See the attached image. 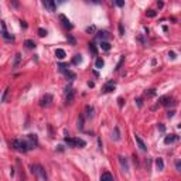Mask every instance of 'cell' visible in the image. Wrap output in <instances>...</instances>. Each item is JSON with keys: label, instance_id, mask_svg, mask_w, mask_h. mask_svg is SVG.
I'll list each match as a JSON object with an SVG mask.
<instances>
[{"label": "cell", "instance_id": "obj_21", "mask_svg": "<svg viewBox=\"0 0 181 181\" xmlns=\"http://www.w3.org/2000/svg\"><path fill=\"white\" fill-rule=\"evenodd\" d=\"M85 116L86 118H92L93 116V107L92 106H85Z\"/></svg>", "mask_w": 181, "mask_h": 181}, {"label": "cell", "instance_id": "obj_38", "mask_svg": "<svg viewBox=\"0 0 181 181\" xmlns=\"http://www.w3.org/2000/svg\"><path fill=\"white\" fill-rule=\"evenodd\" d=\"M86 31H88V33H91V31H95V27H88V28H86Z\"/></svg>", "mask_w": 181, "mask_h": 181}, {"label": "cell", "instance_id": "obj_6", "mask_svg": "<svg viewBox=\"0 0 181 181\" xmlns=\"http://www.w3.org/2000/svg\"><path fill=\"white\" fill-rule=\"evenodd\" d=\"M115 88H116V82H115V81H109V82H106V84L104 85L102 92H104V93H109V92H112Z\"/></svg>", "mask_w": 181, "mask_h": 181}, {"label": "cell", "instance_id": "obj_41", "mask_svg": "<svg viewBox=\"0 0 181 181\" xmlns=\"http://www.w3.org/2000/svg\"><path fill=\"white\" fill-rule=\"evenodd\" d=\"M136 102H137V105H139V106H141V99H137Z\"/></svg>", "mask_w": 181, "mask_h": 181}, {"label": "cell", "instance_id": "obj_5", "mask_svg": "<svg viewBox=\"0 0 181 181\" xmlns=\"http://www.w3.org/2000/svg\"><path fill=\"white\" fill-rule=\"evenodd\" d=\"M118 160H119V164H120V167H122V170L125 171V173H129V163H127V159H126V157H123V156H119Z\"/></svg>", "mask_w": 181, "mask_h": 181}, {"label": "cell", "instance_id": "obj_1", "mask_svg": "<svg viewBox=\"0 0 181 181\" xmlns=\"http://www.w3.org/2000/svg\"><path fill=\"white\" fill-rule=\"evenodd\" d=\"M64 141L70 146V147H85L86 141L84 139H79V137H65Z\"/></svg>", "mask_w": 181, "mask_h": 181}, {"label": "cell", "instance_id": "obj_28", "mask_svg": "<svg viewBox=\"0 0 181 181\" xmlns=\"http://www.w3.org/2000/svg\"><path fill=\"white\" fill-rule=\"evenodd\" d=\"M78 127H79V129H84V116H81V118L78 119Z\"/></svg>", "mask_w": 181, "mask_h": 181}, {"label": "cell", "instance_id": "obj_10", "mask_svg": "<svg viewBox=\"0 0 181 181\" xmlns=\"http://www.w3.org/2000/svg\"><path fill=\"white\" fill-rule=\"evenodd\" d=\"M44 7L47 9L48 11H55V7H57V4L54 3V2H52V0H45L44 3Z\"/></svg>", "mask_w": 181, "mask_h": 181}, {"label": "cell", "instance_id": "obj_31", "mask_svg": "<svg viewBox=\"0 0 181 181\" xmlns=\"http://www.w3.org/2000/svg\"><path fill=\"white\" fill-rule=\"evenodd\" d=\"M153 95H156L154 89H149V92H146V96H153Z\"/></svg>", "mask_w": 181, "mask_h": 181}, {"label": "cell", "instance_id": "obj_30", "mask_svg": "<svg viewBox=\"0 0 181 181\" xmlns=\"http://www.w3.org/2000/svg\"><path fill=\"white\" fill-rule=\"evenodd\" d=\"M89 50H91V51H92V54H98V50H96V45L95 44H89Z\"/></svg>", "mask_w": 181, "mask_h": 181}, {"label": "cell", "instance_id": "obj_22", "mask_svg": "<svg viewBox=\"0 0 181 181\" xmlns=\"http://www.w3.org/2000/svg\"><path fill=\"white\" fill-rule=\"evenodd\" d=\"M156 167H157V170L161 171L163 168H164V161H163V159H157L156 160Z\"/></svg>", "mask_w": 181, "mask_h": 181}, {"label": "cell", "instance_id": "obj_26", "mask_svg": "<svg viewBox=\"0 0 181 181\" xmlns=\"http://www.w3.org/2000/svg\"><path fill=\"white\" fill-rule=\"evenodd\" d=\"M82 62V57L79 55V54H77V55H74V59H72V64H81Z\"/></svg>", "mask_w": 181, "mask_h": 181}, {"label": "cell", "instance_id": "obj_33", "mask_svg": "<svg viewBox=\"0 0 181 181\" xmlns=\"http://www.w3.org/2000/svg\"><path fill=\"white\" fill-rule=\"evenodd\" d=\"M119 33H120V36H123V34H125V31H123V26H122V24H119Z\"/></svg>", "mask_w": 181, "mask_h": 181}, {"label": "cell", "instance_id": "obj_37", "mask_svg": "<svg viewBox=\"0 0 181 181\" xmlns=\"http://www.w3.org/2000/svg\"><path fill=\"white\" fill-rule=\"evenodd\" d=\"M174 113H175V112H174V111L168 112V113H167V118H173V116H174Z\"/></svg>", "mask_w": 181, "mask_h": 181}, {"label": "cell", "instance_id": "obj_25", "mask_svg": "<svg viewBox=\"0 0 181 181\" xmlns=\"http://www.w3.org/2000/svg\"><path fill=\"white\" fill-rule=\"evenodd\" d=\"M9 91H10V88H9V86L3 91V95H2V98H0V102H2V104H4V102H6V98H7Z\"/></svg>", "mask_w": 181, "mask_h": 181}, {"label": "cell", "instance_id": "obj_7", "mask_svg": "<svg viewBox=\"0 0 181 181\" xmlns=\"http://www.w3.org/2000/svg\"><path fill=\"white\" fill-rule=\"evenodd\" d=\"M51 102H52V96L50 95V93H47V95H44L43 98H41L40 105L43 107H47V106H50V105H51Z\"/></svg>", "mask_w": 181, "mask_h": 181}, {"label": "cell", "instance_id": "obj_34", "mask_svg": "<svg viewBox=\"0 0 181 181\" xmlns=\"http://www.w3.org/2000/svg\"><path fill=\"white\" fill-rule=\"evenodd\" d=\"M175 168H177V171L181 170V167H180V160H177V161H175Z\"/></svg>", "mask_w": 181, "mask_h": 181}, {"label": "cell", "instance_id": "obj_3", "mask_svg": "<svg viewBox=\"0 0 181 181\" xmlns=\"http://www.w3.org/2000/svg\"><path fill=\"white\" fill-rule=\"evenodd\" d=\"M31 171H33V174L38 175L43 181H48V175H47V173H45L43 166H40V164H33V166H31Z\"/></svg>", "mask_w": 181, "mask_h": 181}, {"label": "cell", "instance_id": "obj_14", "mask_svg": "<svg viewBox=\"0 0 181 181\" xmlns=\"http://www.w3.org/2000/svg\"><path fill=\"white\" fill-rule=\"evenodd\" d=\"M59 20L62 21V26L64 27H67V28H72V24H71V21L64 14H59Z\"/></svg>", "mask_w": 181, "mask_h": 181}, {"label": "cell", "instance_id": "obj_20", "mask_svg": "<svg viewBox=\"0 0 181 181\" xmlns=\"http://www.w3.org/2000/svg\"><path fill=\"white\" fill-rule=\"evenodd\" d=\"M55 57H57V58H58V59H64V58H65V57H67V55H65V51H64V50H61V48H58V50H57V51H55Z\"/></svg>", "mask_w": 181, "mask_h": 181}, {"label": "cell", "instance_id": "obj_2", "mask_svg": "<svg viewBox=\"0 0 181 181\" xmlns=\"http://www.w3.org/2000/svg\"><path fill=\"white\" fill-rule=\"evenodd\" d=\"M11 147L20 153H26L30 150V146L26 140H13L11 141Z\"/></svg>", "mask_w": 181, "mask_h": 181}, {"label": "cell", "instance_id": "obj_39", "mask_svg": "<svg viewBox=\"0 0 181 181\" xmlns=\"http://www.w3.org/2000/svg\"><path fill=\"white\" fill-rule=\"evenodd\" d=\"M159 129H160V132H164V126L160 123V126H159Z\"/></svg>", "mask_w": 181, "mask_h": 181}, {"label": "cell", "instance_id": "obj_23", "mask_svg": "<svg viewBox=\"0 0 181 181\" xmlns=\"http://www.w3.org/2000/svg\"><path fill=\"white\" fill-rule=\"evenodd\" d=\"M24 45H26L28 50H33V48H36V43H34L33 40H26V41H24Z\"/></svg>", "mask_w": 181, "mask_h": 181}, {"label": "cell", "instance_id": "obj_8", "mask_svg": "<svg viewBox=\"0 0 181 181\" xmlns=\"http://www.w3.org/2000/svg\"><path fill=\"white\" fill-rule=\"evenodd\" d=\"M134 140H136L137 146H139V149H140L141 152H147V146H146V143L141 140V137L139 136V134H136V136H134Z\"/></svg>", "mask_w": 181, "mask_h": 181}, {"label": "cell", "instance_id": "obj_11", "mask_svg": "<svg viewBox=\"0 0 181 181\" xmlns=\"http://www.w3.org/2000/svg\"><path fill=\"white\" fill-rule=\"evenodd\" d=\"M177 140H178L177 134H168V136L164 137V143L166 144H171V143H174V141H177Z\"/></svg>", "mask_w": 181, "mask_h": 181}, {"label": "cell", "instance_id": "obj_27", "mask_svg": "<svg viewBox=\"0 0 181 181\" xmlns=\"http://www.w3.org/2000/svg\"><path fill=\"white\" fill-rule=\"evenodd\" d=\"M104 59H102V58H98V59H96V62H95V67L96 68H98V70H100V68H102V67H104Z\"/></svg>", "mask_w": 181, "mask_h": 181}, {"label": "cell", "instance_id": "obj_36", "mask_svg": "<svg viewBox=\"0 0 181 181\" xmlns=\"http://www.w3.org/2000/svg\"><path fill=\"white\" fill-rule=\"evenodd\" d=\"M68 40H70V43H71L72 45H75V38H74V37H71V36H70V37H68Z\"/></svg>", "mask_w": 181, "mask_h": 181}, {"label": "cell", "instance_id": "obj_35", "mask_svg": "<svg viewBox=\"0 0 181 181\" xmlns=\"http://www.w3.org/2000/svg\"><path fill=\"white\" fill-rule=\"evenodd\" d=\"M116 4H118L119 7H122V6H125V2H122V0H118V2H116Z\"/></svg>", "mask_w": 181, "mask_h": 181}, {"label": "cell", "instance_id": "obj_12", "mask_svg": "<svg viewBox=\"0 0 181 181\" xmlns=\"http://www.w3.org/2000/svg\"><path fill=\"white\" fill-rule=\"evenodd\" d=\"M160 104L164 105V106H168V105L174 104V102H173V98H171V96H163V98H160Z\"/></svg>", "mask_w": 181, "mask_h": 181}, {"label": "cell", "instance_id": "obj_16", "mask_svg": "<svg viewBox=\"0 0 181 181\" xmlns=\"http://www.w3.org/2000/svg\"><path fill=\"white\" fill-rule=\"evenodd\" d=\"M96 38L100 41H106L107 38H109V33H107V31H99V33L96 34Z\"/></svg>", "mask_w": 181, "mask_h": 181}, {"label": "cell", "instance_id": "obj_4", "mask_svg": "<svg viewBox=\"0 0 181 181\" xmlns=\"http://www.w3.org/2000/svg\"><path fill=\"white\" fill-rule=\"evenodd\" d=\"M58 68H59V71H61V72H62V74L65 75V77L71 78V79H74V78H75V74L72 72V71H70V70H68V68H67V65H64V64H59V65H58Z\"/></svg>", "mask_w": 181, "mask_h": 181}, {"label": "cell", "instance_id": "obj_29", "mask_svg": "<svg viewBox=\"0 0 181 181\" xmlns=\"http://www.w3.org/2000/svg\"><path fill=\"white\" fill-rule=\"evenodd\" d=\"M38 36H40V37H45V36H47V30L38 28Z\"/></svg>", "mask_w": 181, "mask_h": 181}, {"label": "cell", "instance_id": "obj_19", "mask_svg": "<svg viewBox=\"0 0 181 181\" xmlns=\"http://www.w3.org/2000/svg\"><path fill=\"white\" fill-rule=\"evenodd\" d=\"M20 61H21V54H16L14 55V62H13V68H17L20 65Z\"/></svg>", "mask_w": 181, "mask_h": 181}, {"label": "cell", "instance_id": "obj_9", "mask_svg": "<svg viewBox=\"0 0 181 181\" xmlns=\"http://www.w3.org/2000/svg\"><path fill=\"white\" fill-rule=\"evenodd\" d=\"M26 141L28 143L30 149H34V146H37V136L36 134H28Z\"/></svg>", "mask_w": 181, "mask_h": 181}, {"label": "cell", "instance_id": "obj_15", "mask_svg": "<svg viewBox=\"0 0 181 181\" xmlns=\"http://www.w3.org/2000/svg\"><path fill=\"white\" fill-rule=\"evenodd\" d=\"M2 30H3V34H2V37L6 38L7 41H13V37H10L7 33V30H6V24H4V21H2Z\"/></svg>", "mask_w": 181, "mask_h": 181}, {"label": "cell", "instance_id": "obj_13", "mask_svg": "<svg viewBox=\"0 0 181 181\" xmlns=\"http://www.w3.org/2000/svg\"><path fill=\"white\" fill-rule=\"evenodd\" d=\"M100 181H115V178L109 171H105V173H102V175H100Z\"/></svg>", "mask_w": 181, "mask_h": 181}, {"label": "cell", "instance_id": "obj_18", "mask_svg": "<svg viewBox=\"0 0 181 181\" xmlns=\"http://www.w3.org/2000/svg\"><path fill=\"white\" fill-rule=\"evenodd\" d=\"M112 139H113L115 141H119L120 140V132H119V127L116 126L113 129V134H112Z\"/></svg>", "mask_w": 181, "mask_h": 181}, {"label": "cell", "instance_id": "obj_24", "mask_svg": "<svg viewBox=\"0 0 181 181\" xmlns=\"http://www.w3.org/2000/svg\"><path fill=\"white\" fill-rule=\"evenodd\" d=\"M100 48L105 50V51H109V50H111V44H109L107 41H100Z\"/></svg>", "mask_w": 181, "mask_h": 181}, {"label": "cell", "instance_id": "obj_32", "mask_svg": "<svg viewBox=\"0 0 181 181\" xmlns=\"http://www.w3.org/2000/svg\"><path fill=\"white\" fill-rule=\"evenodd\" d=\"M147 16H149V17H154V16H156V11H154V10H149V11H147Z\"/></svg>", "mask_w": 181, "mask_h": 181}, {"label": "cell", "instance_id": "obj_40", "mask_svg": "<svg viewBox=\"0 0 181 181\" xmlns=\"http://www.w3.org/2000/svg\"><path fill=\"white\" fill-rule=\"evenodd\" d=\"M119 105H120V106L123 105V99H122V98H119Z\"/></svg>", "mask_w": 181, "mask_h": 181}, {"label": "cell", "instance_id": "obj_17", "mask_svg": "<svg viewBox=\"0 0 181 181\" xmlns=\"http://www.w3.org/2000/svg\"><path fill=\"white\" fill-rule=\"evenodd\" d=\"M72 100H74V89L70 88L67 92V104H72Z\"/></svg>", "mask_w": 181, "mask_h": 181}]
</instances>
